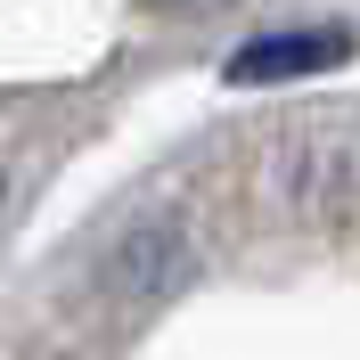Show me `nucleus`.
I'll return each instance as SVG.
<instances>
[{"instance_id": "obj_1", "label": "nucleus", "mask_w": 360, "mask_h": 360, "mask_svg": "<svg viewBox=\"0 0 360 360\" xmlns=\"http://www.w3.org/2000/svg\"><path fill=\"white\" fill-rule=\"evenodd\" d=\"M344 33H262V41L229 49V82H295V74H319L344 58Z\"/></svg>"}]
</instances>
